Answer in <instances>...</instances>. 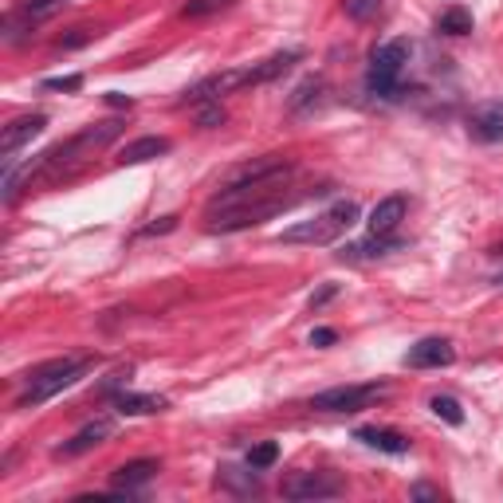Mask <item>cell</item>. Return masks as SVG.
Masks as SVG:
<instances>
[{
	"label": "cell",
	"mask_w": 503,
	"mask_h": 503,
	"mask_svg": "<svg viewBox=\"0 0 503 503\" xmlns=\"http://www.w3.org/2000/svg\"><path fill=\"white\" fill-rule=\"evenodd\" d=\"M87 370H91V362H87V358H55V362H47V366L32 370L24 378V393L16 398V409L39 406V401H47V398H55V393L71 390Z\"/></svg>",
	"instance_id": "cell-1"
},
{
	"label": "cell",
	"mask_w": 503,
	"mask_h": 503,
	"mask_svg": "<svg viewBox=\"0 0 503 503\" xmlns=\"http://www.w3.org/2000/svg\"><path fill=\"white\" fill-rule=\"evenodd\" d=\"M354 221H358V205L354 201H334L331 209L319 213L314 221H303V224H295V229H283L280 240L283 244H331V240H339Z\"/></svg>",
	"instance_id": "cell-2"
},
{
	"label": "cell",
	"mask_w": 503,
	"mask_h": 503,
	"mask_svg": "<svg viewBox=\"0 0 503 503\" xmlns=\"http://www.w3.org/2000/svg\"><path fill=\"white\" fill-rule=\"evenodd\" d=\"M406 63H409V44H406V39H390V44L373 47L366 87L373 95H381V98H393V95H398V83H401Z\"/></svg>",
	"instance_id": "cell-3"
},
{
	"label": "cell",
	"mask_w": 503,
	"mask_h": 503,
	"mask_svg": "<svg viewBox=\"0 0 503 503\" xmlns=\"http://www.w3.org/2000/svg\"><path fill=\"white\" fill-rule=\"evenodd\" d=\"M280 209H288V197H256L248 205H236V209H224L221 216H209V232H240V229H256L268 216H275Z\"/></svg>",
	"instance_id": "cell-4"
},
{
	"label": "cell",
	"mask_w": 503,
	"mask_h": 503,
	"mask_svg": "<svg viewBox=\"0 0 503 503\" xmlns=\"http://www.w3.org/2000/svg\"><path fill=\"white\" fill-rule=\"evenodd\" d=\"M386 386H378V381H370V386H331L323 393H314L311 398V409L319 413H358L366 409L370 401H378Z\"/></svg>",
	"instance_id": "cell-5"
},
{
	"label": "cell",
	"mask_w": 503,
	"mask_h": 503,
	"mask_svg": "<svg viewBox=\"0 0 503 503\" xmlns=\"http://www.w3.org/2000/svg\"><path fill=\"white\" fill-rule=\"evenodd\" d=\"M240 87H248V67H229V71H216L209 79H201L197 87L185 91L189 103H221L224 95L240 91Z\"/></svg>",
	"instance_id": "cell-6"
},
{
	"label": "cell",
	"mask_w": 503,
	"mask_h": 503,
	"mask_svg": "<svg viewBox=\"0 0 503 503\" xmlns=\"http://www.w3.org/2000/svg\"><path fill=\"white\" fill-rule=\"evenodd\" d=\"M342 491V480L331 472H295L291 480H283V496L288 499H331Z\"/></svg>",
	"instance_id": "cell-7"
},
{
	"label": "cell",
	"mask_w": 503,
	"mask_h": 503,
	"mask_svg": "<svg viewBox=\"0 0 503 503\" xmlns=\"http://www.w3.org/2000/svg\"><path fill=\"white\" fill-rule=\"evenodd\" d=\"M44 126H47V114H24V118H13V122L4 126V134H0V157H4V165H8V162H16V150H20V146H28L32 138L44 134Z\"/></svg>",
	"instance_id": "cell-8"
},
{
	"label": "cell",
	"mask_w": 503,
	"mask_h": 503,
	"mask_svg": "<svg viewBox=\"0 0 503 503\" xmlns=\"http://www.w3.org/2000/svg\"><path fill=\"white\" fill-rule=\"evenodd\" d=\"M468 134L476 142H503V103L499 98H488V103H476L468 111Z\"/></svg>",
	"instance_id": "cell-9"
},
{
	"label": "cell",
	"mask_w": 503,
	"mask_h": 503,
	"mask_svg": "<svg viewBox=\"0 0 503 503\" xmlns=\"http://www.w3.org/2000/svg\"><path fill=\"white\" fill-rule=\"evenodd\" d=\"M452 362H457V350H452L449 339H421L406 354V366L413 370H440V366H452Z\"/></svg>",
	"instance_id": "cell-10"
},
{
	"label": "cell",
	"mask_w": 503,
	"mask_h": 503,
	"mask_svg": "<svg viewBox=\"0 0 503 503\" xmlns=\"http://www.w3.org/2000/svg\"><path fill=\"white\" fill-rule=\"evenodd\" d=\"M111 432H114V421L111 417H98V421H91V425L79 429L71 440H63V445L55 449V457H83V452H91L95 445H103Z\"/></svg>",
	"instance_id": "cell-11"
},
{
	"label": "cell",
	"mask_w": 503,
	"mask_h": 503,
	"mask_svg": "<svg viewBox=\"0 0 503 503\" xmlns=\"http://www.w3.org/2000/svg\"><path fill=\"white\" fill-rule=\"evenodd\" d=\"M157 476V460H130V465L111 472V488L122 491V496H134L138 488H146Z\"/></svg>",
	"instance_id": "cell-12"
},
{
	"label": "cell",
	"mask_w": 503,
	"mask_h": 503,
	"mask_svg": "<svg viewBox=\"0 0 503 503\" xmlns=\"http://www.w3.org/2000/svg\"><path fill=\"white\" fill-rule=\"evenodd\" d=\"M401 221H406V197H386V201H378V205L370 209L366 229H370L373 236H393Z\"/></svg>",
	"instance_id": "cell-13"
},
{
	"label": "cell",
	"mask_w": 503,
	"mask_h": 503,
	"mask_svg": "<svg viewBox=\"0 0 503 503\" xmlns=\"http://www.w3.org/2000/svg\"><path fill=\"white\" fill-rule=\"evenodd\" d=\"M170 154V142L165 138H134V142H126L122 150H118V162L122 165H142V162H154V157Z\"/></svg>",
	"instance_id": "cell-14"
},
{
	"label": "cell",
	"mask_w": 503,
	"mask_h": 503,
	"mask_svg": "<svg viewBox=\"0 0 503 503\" xmlns=\"http://www.w3.org/2000/svg\"><path fill=\"white\" fill-rule=\"evenodd\" d=\"M354 437H358L362 445L378 449V452H390V457H401V452H409V437H401V432H393V429L366 425V429H358V432H354Z\"/></svg>",
	"instance_id": "cell-15"
},
{
	"label": "cell",
	"mask_w": 503,
	"mask_h": 503,
	"mask_svg": "<svg viewBox=\"0 0 503 503\" xmlns=\"http://www.w3.org/2000/svg\"><path fill=\"white\" fill-rule=\"evenodd\" d=\"M299 63V52H275L268 59H260V63L248 67V87H260V83H272L275 75H283L288 67Z\"/></svg>",
	"instance_id": "cell-16"
},
{
	"label": "cell",
	"mask_w": 503,
	"mask_h": 503,
	"mask_svg": "<svg viewBox=\"0 0 503 503\" xmlns=\"http://www.w3.org/2000/svg\"><path fill=\"white\" fill-rule=\"evenodd\" d=\"M170 401L157 398V393H118L114 398V409L122 413V417H146V413H162Z\"/></svg>",
	"instance_id": "cell-17"
},
{
	"label": "cell",
	"mask_w": 503,
	"mask_h": 503,
	"mask_svg": "<svg viewBox=\"0 0 503 503\" xmlns=\"http://www.w3.org/2000/svg\"><path fill=\"white\" fill-rule=\"evenodd\" d=\"M323 91H327V83H323V75L303 79V83L291 91V98H288L291 114H307L311 106H319V103H323Z\"/></svg>",
	"instance_id": "cell-18"
},
{
	"label": "cell",
	"mask_w": 503,
	"mask_h": 503,
	"mask_svg": "<svg viewBox=\"0 0 503 503\" xmlns=\"http://www.w3.org/2000/svg\"><path fill=\"white\" fill-rule=\"evenodd\" d=\"M393 248H401V240H393V236H373L362 244H347V248L339 252V260H373V256H386Z\"/></svg>",
	"instance_id": "cell-19"
},
{
	"label": "cell",
	"mask_w": 503,
	"mask_h": 503,
	"mask_svg": "<svg viewBox=\"0 0 503 503\" xmlns=\"http://www.w3.org/2000/svg\"><path fill=\"white\" fill-rule=\"evenodd\" d=\"M437 32H445V36H468L472 32V13H468V8H449V13H440Z\"/></svg>",
	"instance_id": "cell-20"
},
{
	"label": "cell",
	"mask_w": 503,
	"mask_h": 503,
	"mask_svg": "<svg viewBox=\"0 0 503 503\" xmlns=\"http://www.w3.org/2000/svg\"><path fill=\"white\" fill-rule=\"evenodd\" d=\"M252 472H256V468H252ZM252 472L221 468V476H216V484H224V488H236V491H256V488H260V480H256Z\"/></svg>",
	"instance_id": "cell-21"
},
{
	"label": "cell",
	"mask_w": 503,
	"mask_h": 503,
	"mask_svg": "<svg viewBox=\"0 0 503 503\" xmlns=\"http://www.w3.org/2000/svg\"><path fill=\"white\" fill-rule=\"evenodd\" d=\"M429 409L437 413L440 421H449V425H465V409H460V401H457V398H432V401H429Z\"/></svg>",
	"instance_id": "cell-22"
},
{
	"label": "cell",
	"mask_w": 503,
	"mask_h": 503,
	"mask_svg": "<svg viewBox=\"0 0 503 503\" xmlns=\"http://www.w3.org/2000/svg\"><path fill=\"white\" fill-rule=\"evenodd\" d=\"M342 13L350 20H358V24H366V20L381 13V0H342Z\"/></svg>",
	"instance_id": "cell-23"
},
{
	"label": "cell",
	"mask_w": 503,
	"mask_h": 503,
	"mask_svg": "<svg viewBox=\"0 0 503 503\" xmlns=\"http://www.w3.org/2000/svg\"><path fill=\"white\" fill-rule=\"evenodd\" d=\"M275 460H280V445H275V440H264V445H256V449L248 452V468H256V472L272 468Z\"/></svg>",
	"instance_id": "cell-24"
},
{
	"label": "cell",
	"mask_w": 503,
	"mask_h": 503,
	"mask_svg": "<svg viewBox=\"0 0 503 503\" xmlns=\"http://www.w3.org/2000/svg\"><path fill=\"white\" fill-rule=\"evenodd\" d=\"M229 4H232V0H185L181 16H185V20H201V16L216 13V8H229Z\"/></svg>",
	"instance_id": "cell-25"
},
{
	"label": "cell",
	"mask_w": 503,
	"mask_h": 503,
	"mask_svg": "<svg viewBox=\"0 0 503 503\" xmlns=\"http://www.w3.org/2000/svg\"><path fill=\"white\" fill-rule=\"evenodd\" d=\"M224 106L221 103H201V111H197V126L201 130H213V126H224Z\"/></svg>",
	"instance_id": "cell-26"
},
{
	"label": "cell",
	"mask_w": 503,
	"mask_h": 503,
	"mask_svg": "<svg viewBox=\"0 0 503 503\" xmlns=\"http://www.w3.org/2000/svg\"><path fill=\"white\" fill-rule=\"evenodd\" d=\"M98 32L95 28H71V36H59V47H63V52H71V47H83V44H91Z\"/></svg>",
	"instance_id": "cell-27"
},
{
	"label": "cell",
	"mask_w": 503,
	"mask_h": 503,
	"mask_svg": "<svg viewBox=\"0 0 503 503\" xmlns=\"http://www.w3.org/2000/svg\"><path fill=\"white\" fill-rule=\"evenodd\" d=\"M83 75H63V79H44V91H79Z\"/></svg>",
	"instance_id": "cell-28"
},
{
	"label": "cell",
	"mask_w": 503,
	"mask_h": 503,
	"mask_svg": "<svg viewBox=\"0 0 503 503\" xmlns=\"http://www.w3.org/2000/svg\"><path fill=\"white\" fill-rule=\"evenodd\" d=\"M173 229H177V216H162V221L146 224L142 236H162V232H173Z\"/></svg>",
	"instance_id": "cell-29"
},
{
	"label": "cell",
	"mask_w": 503,
	"mask_h": 503,
	"mask_svg": "<svg viewBox=\"0 0 503 503\" xmlns=\"http://www.w3.org/2000/svg\"><path fill=\"white\" fill-rule=\"evenodd\" d=\"M334 342H339V334H334L331 327H323V331L311 334V347H334Z\"/></svg>",
	"instance_id": "cell-30"
},
{
	"label": "cell",
	"mask_w": 503,
	"mask_h": 503,
	"mask_svg": "<svg viewBox=\"0 0 503 503\" xmlns=\"http://www.w3.org/2000/svg\"><path fill=\"white\" fill-rule=\"evenodd\" d=\"M334 295H339V288H334V283H327V288H319L311 295V307H323V303H331Z\"/></svg>",
	"instance_id": "cell-31"
},
{
	"label": "cell",
	"mask_w": 503,
	"mask_h": 503,
	"mask_svg": "<svg viewBox=\"0 0 503 503\" xmlns=\"http://www.w3.org/2000/svg\"><path fill=\"white\" fill-rule=\"evenodd\" d=\"M413 499H437V488H429V484H417V488H413Z\"/></svg>",
	"instance_id": "cell-32"
},
{
	"label": "cell",
	"mask_w": 503,
	"mask_h": 503,
	"mask_svg": "<svg viewBox=\"0 0 503 503\" xmlns=\"http://www.w3.org/2000/svg\"><path fill=\"white\" fill-rule=\"evenodd\" d=\"M106 103H111V106H130V95H118V91H111V95H106Z\"/></svg>",
	"instance_id": "cell-33"
}]
</instances>
